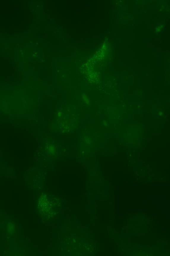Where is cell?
<instances>
[{
  "label": "cell",
  "instance_id": "obj_1",
  "mask_svg": "<svg viewBox=\"0 0 170 256\" xmlns=\"http://www.w3.org/2000/svg\"><path fill=\"white\" fill-rule=\"evenodd\" d=\"M81 121L80 111L78 108L72 103H67L57 109L48 126L52 132L70 134L77 130Z\"/></svg>",
  "mask_w": 170,
  "mask_h": 256
},
{
  "label": "cell",
  "instance_id": "obj_2",
  "mask_svg": "<svg viewBox=\"0 0 170 256\" xmlns=\"http://www.w3.org/2000/svg\"><path fill=\"white\" fill-rule=\"evenodd\" d=\"M126 153L131 169L139 180L147 183L165 179L154 166L142 159L134 149L127 148Z\"/></svg>",
  "mask_w": 170,
  "mask_h": 256
},
{
  "label": "cell",
  "instance_id": "obj_3",
  "mask_svg": "<svg viewBox=\"0 0 170 256\" xmlns=\"http://www.w3.org/2000/svg\"><path fill=\"white\" fill-rule=\"evenodd\" d=\"M35 137L40 146L53 157L56 162L58 161L71 159L72 155L61 142L42 130H38Z\"/></svg>",
  "mask_w": 170,
  "mask_h": 256
},
{
  "label": "cell",
  "instance_id": "obj_4",
  "mask_svg": "<svg viewBox=\"0 0 170 256\" xmlns=\"http://www.w3.org/2000/svg\"><path fill=\"white\" fill-rule=\"evenodd\" d=\"M47 171L37 165L30 167L23 175L25 183L29 189L39 191L44 186L47 175Z\"/></svg>",
  "mask_w": 170,
  "mask_h": 256
},
{
  "label": "cell",
  "instance_id": "obj_5",
  "mask_svg": "<svg viewBox=\"0 0 170 256\" xmlns=\"http://www.w3.org/2000/svg\"><path fill=\"white\" fill-rule=\"evenodd\" d=\"M34 158L36 165L44 168L52 174L56 173V162L41 146L35 151Z\"/></svg>",
  "mask_w": 170,
  "mask_h": 256
},
{
  "label": "cell",
  "instance_id": "obj_6",
  "mask_svg": "<svg viewBox=\"0 0 170 256\" xmlns=\"http://www.w3.org/2000/svg\"><path fill=\"white\" fill-rule=\"evenodd\" d=\"M163 26L161 25L160 26H159L158 27V28L156 29L155 30L156 32H159L161 30L163 29Z\"/></svg>",
  "mask_w": 170,
  "mask_h": 256
},
{
  "label": "cell",
  "instance_id": "obj_7",
  "mask_svg": "<svg viewBox=\"0 0 170 256\" xmlns=\"http://www.w3.org/2000/svg\"><path fill=\"white\" fill-rule=\"evenodd\" d=\"M103 124L104 126L107 127L108 126V124L107 122L105 120H103Z\"/></svg>",
  "mask_w": 170,
  "mask_h": 256
},
{
  "label": "cell",
  "instance_id": "obj_8",
  "mask_svg": "<svg viewBox=\"0 0 170 256\" xmlns=\"http://www.w3.org/2000/svg\"><path fill=\"white\" fill-rule=\"evenodd\" d=\"M158 115L160 116H162L163 115V111H159L158 112Z\"/></svg>",
  "mask_w": 170,
  "mask_h": 256
}]
</instances>
